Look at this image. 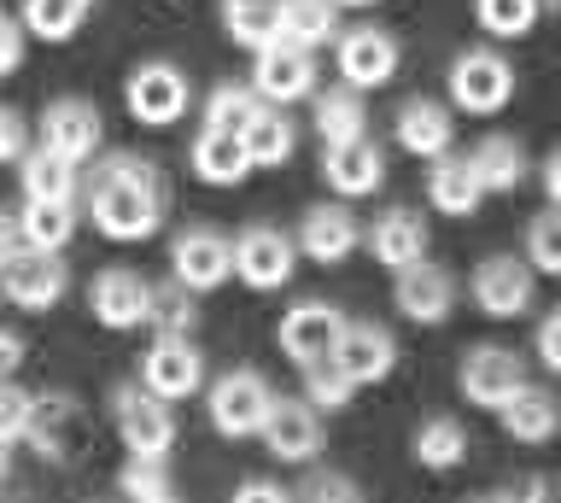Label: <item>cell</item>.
<instances>
[{
	"label": "cell",
	"instance_id": "obj_1",
	"mask_svg": "<svg viewBox=\"0 0 561 503\" xmlns=\"http://www.w3.org/2000/svg\"><path fill=\"white\" fill-rule=\"evenodd\" d=\"M88 217L105 240H147L164 222V182L147 159L135 152H117L94 170L88 182Z\"/></svg>",
	"mask_w": 561,
	"mask_h": 503
},
{
	"label": "cell",
	"instance_id": "obj_2",
	"mask_svg": "<svg viewBox=\"0 0 561 503\" xmlns=\"http://www.w3.org/2000/svg\"><path fill=\"white\" fill-rule=\"evenodd\" d=\"M112 422L129 457H170L175 450V415L170 398H158L152 387H117L112 392Z\"/></svg>",
	"mask_w": 561,
	"mask_h": 503
},
{
	"label": "cell",
	"instance_id": "obj_3",
	"mask_svg": "<svg viewBox=\"0 0 561 503\" xmlns=\"http://www.w3.org/2000/svg\"><path fill=\"white\" fill-rule=\"evenodd\" d=\"M65 287H70V270H65L59 252L24 247V240H18V247L0 258V293H7V305H18V310H47V305H59Z\"/></svg>",
	"mask_w": 561,
	"mask_h": 503
},
{
	"label": "cell",
	"instance_id": "obj_4",
	"mask_svg": "<svg viewBox=\"0 0 561 503\" xmlns=\"http://www.w3.org/2000/svg\"><path fill=\"white\" fill-rule=\"evenodd\" d=\"M270 404H275L270 380L252 375V369H228L217 387H210V398H205L210 427H217L222 439H257L263 422H270Z\"/></svg>",
	"mask_w": 561,
	"mask_h": 503
},
{
	"label": "cell",
	"instance_id": "obj_5",
	"mask_svg": "<svg viewBox=\"0 0 561 503\" xmlns=\"http://www.w3.org/2000/svg\"><path fill=\"white\" fill-rule=\"evenodd\" d=\"M123 106H129L135 124L170 129V124H182V117H187L193 89H187V77L175 71V65L152 59V65H135V71H129V82H123Z\"/></svg>",
	"mask_w": 561,
	"mask_h": 503
},
{
	"label": "cell",
	"instance_id": "obj_6",
	"mask_svg": "<svg viewBox=\"0 0 561 503\" xmlns=\"http://www.w3.org/2000/svg\"><path fill=\"white\" fill-rule=\"evenodd\" d=\"M333 65H340V82L345 89H386V82L398 77V36L392 30H380V24H357V30H340V42H333Z\"/></svg>",
	"mask_w": 561,
	"mask_h": 503
},
{
	"label": "cell",
	"instance_id": "obj_7",
	"mask_svg": "<svg viewBox=\"0 0 561 503\" xmlns=\"http://www.w3.org/2000/svg\"><path fill=\"white\" fill-rule=\"evenodd\" d=\"M450 100L468 117H497L508 100H515V71H508V59L491 54V47H468V54H456V65H450Z\"/></svg>",
	"mask_w": 561,
	"mask_h": 503
},
{
	"label": "cell",
	"instance_id": "obj_8",
	"mask_svg": "<svg viewBox=\"0 0 561 503\" xmlns=\"http://www.w3.org/2000/svg\"><path fill=\"white\" fill-rule=\"evenodd\" d=\"M24 439L35 445V457H47V462H77L88 450V439H94V427H88V410L77 404V398L42 392L35 398V415H30Z\"/></svg>",
	"mask_w": 561,
	"mask_h": 503
},
{
	"label": "cell",
	"instance_id": "obj_9",
	"mask_svg": "<svg viewBox=\"0 0 561 503\" xmlns=\"http://www.w3.org/2000/svg\"><path fill=\"white\" fill-rule=\"evenodd\" d=\"M456 387H462V398L473 410H503L526 387V363L508 345H473L462 357V369H456Z\"/></svg>",
	"mask_w": 561,
	"mask_h": 503
},
{
	"label": "cell",
	"instance_id": "obj_10",
	"mask_svg": "<svg viewBox=\"0 0 561 503\" xmlns=\"http://www.w3.org/2000/svg\"><path fill=\"white\" fill-rule=\"evenodd\" d=\"M293 264H298V247L275 229V222H252V229H240V240H234V275L252 293H280L293 282Z\"/></svg>",
	"mask_w": 561,
	"mask_h": 503
},
{
	"label": "cell",
	"instance_id": "obj_11",
	"mask_svg": "<svg viewBox=\"0 0 561 503\" xmlns=\"http://www.w3.org/2000/svg\"><path fill=\"white\" fill-rule=\"evenodd\" d=\"M170 270H175V282H182L187 293L222 287L228 275H234V240L205 229V222H193V229H182L170 240Z\"/></svg>",
	"mask_w": 561,
	"mask_h": 503
},
{
	"label": "cell",
	"instance_id": "obj_12",
	"mask_svg": "<svg viewBox=\"0 0 561 503\" xmlns=\"http://www.w3.org/2000/svg\"><path fill=\"white\" fill-rule=\"evenodd\" d=\"M533 282H538V270L526 264V258L497 252V258H485V264L473 270L468 293H473V305H480L491 322H515V317L533 310Z\"/></svg>",
	"mask_w": 561,
	"mask_h": 503
},
{
	"label": "cell",
	"instance_id": "obj_13",
	"mask_svg": "<svg viewBox=\"0 0 561 503\" xmlns=\"http://www.w3.org/2000/svg\"><path fill=\"white\" fill-rule=\"evenodd\" d=\"M252 89L263 106H293V100L316 94V54L293 42H270L252 54Z\"/></svg>",
	"mask_w": 561,
	"mask_h": 503
},
{
	"label": "cell",
	"instance_id": "obj_14",
	"mask_svg": "<svg viewBox=\"0 0 561 503\" xmlns=\"http://www.w3.org/2000/svg\"><path fill=\"white\" fill-rule=\"evenodd\" d=\"M140 387H152L158 398H193L205 387V357L199 345H193V334H158L152 352L140 357Z\"/></svg>",
	"mask_w": 561,
	"mask_h": 503
},
{
	"label": "cell",
	"instance_id": "obj_15",
	"mask_svg": "<svg viewBox=\"0 0 561 503\" xmlns=\"http://www.w3.org/2000/svg\"><path fill=\"white\" fill-rule=\"evenodd\" d=\"M340 334H345V317H340L333 305H322V299L293 305L287 317H280V328H275L280 357H293L298 369H310V363L333 357V345H340Z\"/></svg>",
	"mask_w": 561,
	"mask_h": 503
},
{
	"label": "cell",
	"instance_id": "obj_16",
	"mask_svg": "<svg viewBox=\"0 0 561 503\" xmlns=\"http://www.w3.org/2000/svg\"><path fill=\"white\" fill-rule=\"evenodd\" d=\"M257 439L270 445V457H280V462H316V450H322V410H316L310 398H275Z\"/></svg>",
	"mask_w": 561,
	"mask_h": 503
},
{
	"label": "cell",
	"instance_id": "obj_17",
	"mask_svg": "<svg viewBox=\"0 0 561 503\" xmlns=\"http://www.w3.org/2000/svg\"><path fill=\"white\" fill-rule=\"evenodd\" d=\"M88 310L112 328V334H129V328H147L152 310V282H140L135 270H105L88 287Z\"/></svg>",
	"mask_w": 561,
	"mask_h": 503
},
{
	"label": "cell",
	"instance_id": "obj_18",
	"mask_svg": "<svg viewBox=\"0 0 561 503\" xmlns=\"http://www.w3.org/2000/svg\"><path fill=\"white\" fill-rule=\"evenodd\" d=\"M35 129H42V147H53L70 164L94 159L100 141H105V124H100V112L88 106V100H53Z\"/></svg>",
	"mask_w": 561,
	"mask_h": 503
},
{
	"label": "cell",
	"instance_id": "obj_19",
	"mask_svg": "<svg viewBox=\"0 0 561 503\" xmlns=\"http://www.w3.org/2000/svg\"><path fill=\"white\" fill-rule=\"evenodd\" d=\"M333 363H340L357 387H380V380L398 369V340L375 322H345L340 345H333Z\"/></svg>",
	"mask_w": 561,
	"mask_h": 503
},
{
	"label": "cell",
	"instance_id": "obj_20",
	"mask_svg": "<svg viewBox=\"0 0 561 503\" xmlns=\"http://www.w3.org/2000/svg\"><path fill=\"white\" fill-rule=\"evenodd\" d=\"M392 299L398 310L410 317L415 328H438L450 317V305H456V282H450V270H438V264H410V270H398V287H392Z\"/></svg>",
	"mask_w": 561,
	"mask_h": 503
},
{
	"label": "cell",
	"instance_id": "obj_21",
	"mask_svg": "<svg viewBox=\"0 0 561 503\" xmlns=\"http://www.w3.org/2000/svg\"><path fill=\"white\" fill-rule=\"evenodd\" d=\"M357 247H363V222L345 205H310L305 222H298V252L310 264H345Z\"/></svg>",
	"mask_w": 561,
	"mask_h": 503
},
{
	"label": "cell",
	"instance_id": "obj_22",
	"mask_svg": "<svg viewBox=\"0 0 561 503\" xmlns=\"http://www.w3.org/2000/svg\"><path fill=\"white\" fill-rule=\"evenodd\" d=\"M363 240H368V252H375V264H386V270H410L427 258V222H421V212H410V205L380 212L368 222Z\"/></svg>",
	"mask_w": 561,
	"mask_h": 503
},
{
	"label": "cell",
	"instance_id": "obj_23",
	"mask_svg": "<svg viewBox=\"0 0 561 503\" xmlns=\"http://www.w3.org/2000/svg\"><path fill=\"white\" fill-rule=\"evenodd\" d=\"M322 176L340 199H363L386 182V159H380V147L368 141V135H357V141L322 147Z\"/></svg>",
	"mask_w": 561,
	"mask_h": 503
},
{
	"label": "cell",
	"instance_id": "obj_24",
	"mask_svg": "<svg viewBox=\"0 0 561 503\" xmlns=\"http://www.w3.org/2000/svg\"><path fill=\"white\" fill-rule=\"evenodd\" d=\"M187 164L193 176L210 182V187H240L245 176H252V152H245V135H228V129H199L187 147Z\"/></svg>",
	"mask_w": 561,
	"mask_h": 503
},
{
	"label": "cell",
	"instance_id": "obj_25",
	"mask_svg": "<svg viewBox=\"0 0 561 503\" xmlns=\"http://www.w3.org/2000/svg\"><path fill=\"white\" fill-rule=\"evenodd\" d=\"M392 129H398V147L410 152V159H438V152H450V141H456L450 112L438 106V100H427V94L403 100L398 117H392Z\"/></svg>",
	"mask_w": 561,
	"mask_h": 503
},
{
	"label": "cell",
	"instance_id": "obj_26",
	"mask_svg": "<svg viewBox=\"0 0 561 503\" xmlns=\"http://www.w3.org/2000/svg\"><path fill=\"white\" fill-rule=\"evenodd\" d=\"M427 199H433V212H445V217H473L480 212V199H485V187L480 176H473V164H468V152H438V159H427Z\"/></svg>",
	"mask_w": 561,
	"mask_h": 503
},
{
	"label": "cell",
	"instance_id": "obj_27",
	"mask_svg": "<svg viewBox=\"0 0 561 503\" xmlns=\"http://www.w3.org/2000/svg\"><path fill=\"white\" fill-rule=\"evenodd\" d=\"M497 422H503V433H508L515 445H550L556 433H561V404H556L543 387H533V380H526V387L497 410Z\"/></svg>",
	"mask_w": 561,
	"mask_h": 503
},
{
	"label": "cell",
	"instance_id": "obj_28",
	"mask_svg": "<svg viewBox=\"0 0 561 503\" xmlns=\"http://www.w3.org/2000/svg\"><path fill=\"white\" fill-rule=\"evenodd\" d=\"M468 164H473V176H480L485 194H515L526 182V147L515 135H485V141L468 152Z\"/></svg>",
	"mask_w": 561,
	"mask_h": 503
},
{
	"label": "cell",
	"instance_id": "obj_29",
	"mask_svg": "<svg viewBox=\"0 0 561 503\" xmlns=\"http://www.w3.org/2000/svg\"><path fill=\"white\" fill-rule=\"evenodd\" d=\"M333 36H340V7L333 0H280V42L316 54Z\"/></svg>",
	"mask_w": 561,
	"mask_h": 503
},
{
	"label": "cell",
	"instance_id": "obj_30",
	"mask_svg": "<svg viewBox=\"0 0 561 503\" xmlns=\"http://www.w3.org/2000/svg\"><path fill=\"white\" fill-rule=\"evenodd\" d=\"M70 235H77V205L70 199H24V212H18V240L24 247L65 252Z\"/></svg>",
	"mask_w": 561,
	"mask_h": 503
},
{
	"label": "cell",
	"instance_id": "obj_31",
	"mask_svg": "<svg viewBox=\"0 0 561 503\" xmlns=\"http://www.w3.org/2000/svg\"><path fill=\"white\" fill-rule=\"evenodd\" d=\"M310 106H316V135H322V147L357 141V135L368 129V112H363V94H357V89L310 94Z\"/></svg>",
	"mask_w": 561,
	"mask_h": 503
},
{
	"label": "cell",
	"instance_id": "obj_32",
	"mask_svg": "<svg viewBox=\"0 0 561 503\" xmlns=\"http://www.w3.org/2000/svg\"><path fill=\"white\" fill-rule=\"evenodd\" d=\"M293 147H298V129H293L287 106H263V112L252 117V129H245V152H252V170L287 164V159H293Z\"/></svg>",
	"mask_w": 561,
	"mask_h": 503
},
{
	"label": "cell",
	"instance_id": "obj_33",
	"mask_svg": "<svg viewBox=\"0 0 561 503\" xmlns=\"http://www.w3.org/2000/svg\"><path fill=\"white\" fill-rule=\"evenodd\" d=\"M18 170H24V199H77V164L59 159L53 147H35L18 159Z\"/></svg>",
	"mask_w": 561,
	"mask_h": 503
},
{
	"label": "cell",
	"instance_id": "obj_34",
	"mask_svg": "<svg viewBox=\"0 0 561 503\" xmlns=\"http://www.w3.org/2000/svg\"><path fill=\"white\" fill-rule=\"evenodd\" d=\"M410 450H415V462H421V468L445 475V468H456V462L468 457V427L456 422V415H433V422H421V427H415Z\"/></svg>",
	"mask_w": 561,
	"mask_h": 503
},
{
	"label": "cell",
	"instance_id": "obj_35",
	"mask_svg": "<svg viewBox=\"0 0 561 503\" xmlns=\"http://www.w3.org/2000/svg\"><path fill=\"white\" fill-rule=\"evenodd\" d=\"M222 30L257 54V47L280 42V0H222Z\"/></svg>",
	"mask_w": 561,
	"mask_h": 503
},
{
	"label": "cell",
	"instance_id": "obj_36",
	"mask_svg": "<svg viewBox=\"0 0 561 503\" xmlns=\"http://www.w3.org/2000/svg\"><path fill=\"white\" fill-rule=\"evenodd\" d=\"M88 12H94V0H24V30L42 42H70Z\"/></svg>",
	"mask_w": 561,
	"mask_h": 503
},
{
	"label": "cell",
	"instance_id": "obj_37",
	"mask_svg": "<svg viewBox=\"0 0 561 503\" xmlns=\"http://www.w3.org/2000/svg\"><path fill=\"white\" fill-rule=\"evenodd\" d=\"M257 112H263V100H257L252 82H245V89H240V82H222V89H210V100H205V124L228 129V135H245Z\"/></svg>",
	"mask_w": 561,
	"mask_h": 503
},
{
	"label": "cell",
	"instance_id": "obj_38",
	"mask_svg": "<svg viewBox=\"0 0 561 503\" xmlns=\"http://www.w3.org/2000/svg\"><path fill=\"white\" fill-rule=\"evenodd\" d=\"M538 12H543V0H473V19H480V30L497 42L526 36V30L538 24Z\"/></svg>",
	"mask_w": 561,
	"mask_h": 503
},
{
	"label": "cell",
	"instance_id": "obj_39",
	"mask_svg": "<svg viewBox=\"0 0 561 503\" xmlns=\"http://www.w3.org/2000/svg\"><path fill=\"white\" fill-rule=\"evenodd\" d=\"M305 398H310L316 410H328V415H333V410H351L357 380H351L333 357H322V363H310V369H305Z\"/></svg>",
	"mask_w": 561,
	"mask_h": 503
},
{
	"label": "cell",
	"instance_id": "obj_40",
	"mask_svg": "<svg viewBox=\"0 0 561 503\" xmlns=\"http://www.w3.org/2000/svg\"><path fill=\"white\" fill-rule=\"evenodd\" d=\"M117 492L140 498V503H164V498H175V480H170L164 457H129L123 475H117Z\"/></svg>",
	"mask_w": 561,
	"mask_h": 503
},
{
	"label": "cell",
	"instance_id": "obj_41",
	"mask_svg": "<svg viewBox=\"0 0 561 503\" xmlns=\"http://www.w3.org/2000/svg\"><path fill=\"white\" fill-rule=\"evenodd\" d=\"M193 322H199V310H193V293H187L182 282H170V287H152L147 328H158V334H193Z\"/></svg>",
	"mask_w": 561,
	"mask_h": 503
},
{
	"label": "cell",
	"instance_id": "obj_42",
	"mask_svg": "<svg viewBox=\"0 0 561 503\" xmlns=\"http://www.w3.org/2000/svg\"><path fill=\"white\" fill-rule=\"evenodd\" d=\"M526 264L538 275H561V205L533 217V229H526Z\"/></svg>",
	"mask_w": 561,
	"mask_h": 503
},
{
	"label": "cell",
	"instance_id": "obj_43",
	"mask_svg": "<svg viewBox=\"0 0 561 503\" xmlns=\"http://www.w3.org/2000/svg\"><path fill=\"white\" fill-rule=\"evenodd\" d=\"M30 415H35V392H24V387L7 375V380H0V439L18 445V439L30 433Z\"/></svg>",
	"mask_w": 561,
	"mask_h": 503
},
{
	"label": "cell",
	"instance_id": "obj_44",
	"mask_svg": "<svg viewBox=\"0 0 561 503\" xmlns=\"http://www.w3.org/2000/svg\"><path fill=\"white\" fill-rule=\"evenodd\" d=\"M298 498H316V503H351L357 498V480H345V475H333V468H310L305 480H298Z\"/></svg>",
	"mask_w": 561,
	"mask_h": 503
},
{
	"label": "cell",
	"instance_id": "obj_45",
	"mask_svg": "<svg viewBox=\"0 0 561 503\" xmlns=\"http://www.w3.org/2000/svg\"><path fill=\"white\" fill-rule=\"evenodd\" d=\"M30 152V129L12 106H0V164H18Z\"/></svg>",
	"mask_w": 561,
	"mask_h": 503
},
{
	"label": "cell",
	"instance_id": "obj_46",
	"mask_svg": "<svg viewBox=\"0 0 561 503\" xmlns=\"http://www.w3.org/2000/svg\"><path fill=\"white\" fill-rule=\"evenodd\" d=\"M24 36H30V30L0 12V77H12L18 65H24Z\"/></svg>",
	"mask_w": 561,
	"mask_h": 503
},
{
	"label": "cell",
	"instance_id": "obj_47",
	"mask_svg": "<svg viewBox=\"0 0 561 503\" xmlns=\"http://www.w3.org/2000/svg\"><path fill=\"white\" fill-rule=\"evenodd\" d=\"M538 357H543V369H550V375H561V305L538 322Z\"/></svg>",
	"mask_w": 561,
	"mask_h": 503
},
{
	"label": "cell",
	"instance_id": "obj_48",
	"mask_svg": "<svg viewBox=\"0 0 561 503\" xmlns=\"http://www.w3.org/2000/svg\"><path fill=\"white\" fill-rule=\"evenodd\" d=\"M24 369V334H12V328H0V380Z\"/></svg>",
	"mask_w": 561,
	"mask_h": 503
},
{
	"label": "cell",
	"instance_id": "obj_49",
	"mask_svg": "<svg viewBox=\"0 0 561 503\" xmlns=\"http://www.w3.org/2000/svg\"><path fill=\"white\" fill-rule=\"evenodd\" d=\"M556 492V480H503L491 498H550Z\"/></svg>",
	"mask_w": 561,
	"mask_h": 503
},
{
	"label": "cell",
	"instance_id": "obj_50",
	"mask_svg": "<svg viewBox=\"0 0 561 503\" xmlns=\"http://www.w3.org/2000/svg\"><path fill=\"white\" fill-rule=\"evenodd\" d=\"M234 498H240V503H252V498L280 503V498H287V485H280V480H240V485H234Z\"/></svg>",
	"mask_w": 561,
	"mask_h": 503
},
{
	"label": "cell",
	"instance_id": "obj_51",
	"mask_svg": "<svg viewBox=\"0 0 561 503\" xmlns=\"http://www.w3.org/2000/svg\"><path fill=\"white\" fill-rule=\"evenodd\" d=\"M538 176H543V194H550V205H561V147L550 152V159H543Z\"/></svg>",
	"mask_w": 561,
	"mask_h": 503
},
{
	"label": "cell",
	"instance_id": "obj_52",
	"mask_svg": "<svg viewBox=\"0 0 561 503\" xmlns=\"http://www.w3.org/2000/svg\"><path fill=\"white\" fill-rule=\"evenodd\" d=\"M12 247H18V217L7 212V205H0V258H7Z\"/></svg>",
	"mask_w": 561,
	"mask_h": 503
},
{
	"label": "cell",
	"instance_id": "obj_53",
	"mask_svg": "<svg viewBox=\"0 0 561 503\" xmlns=\"http://www.w3.org/2000/svg\"><path fill=\"white\" fill-rule=\"evenodd\" d=\"M12 475V439H0V480Z\"/></svg>",
	"mask_w": 561,
	"mask_h": 503
},
{
	"label": "cell",
	"instance_id": "obj_54",
	"mask_svg": "<svg viewBox=\"0 0 561 503\" xmlns=\"http://www.w3.org/2000/svg\"><path fill=\"white\" fill-rule=\"evenodd\" d=\"M333 7H375V0H333Z\"/></svg>",
	"mask_w": 561,
	"mask_h": 503
},
{
	"label": "cell",
	"instance_id": "obj_55",
	"mask_svg": "<svg viewBox=\"0 0 561 503\" xmlns=\"http://www.w3.org/2000/svg\"><path fill=\"white\" fill-rule=\"evenodd\" d=\"M550 7H556V12H561V0H550Z\"/></svg>",
	"mask_w": 561,
	"mask_h": 503
}]
</instances>
